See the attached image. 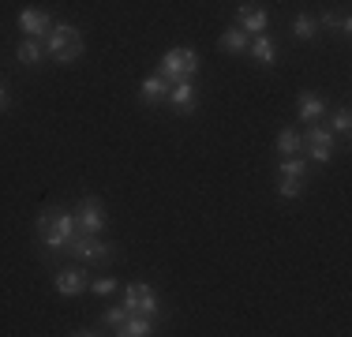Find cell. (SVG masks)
I'll return each mask as SVG.
<instances>
[{"instance_id":"6da1fadb","label":"cell","mask_w":352,"mask_h":337,"mask_svg":"<svg viewBox=\"0 0 352 337\" xmlns=\"http://www.w3.org/2000/svg\"><path fill=\"white\" fill-rule=\"evenodd\" d=\"M41 45H45V53L53 56L56 64H75L82 56V34H79V27H72V23H53L49 34L41 38Z\"/></svg>"},{"instance_id":"7a4b0ae2","label":"cell","mask_w":352,"mask_h":337,"mask_svg":"<svg viewBox=\"0 0 352 337\" xmlns=\"http://www.w3.org/2000/svg\"><path fill=\"white\" fill-rule=\"evenodd\" d=\"M34 229H38V240L45 243L49 251H64V243L75 236V217L60 214V210H41Z\"/></svg>"},{"instance_id":"3957f363","label":"cell","mask_w":352,"mask_h":337,"mask_svg":"<svg viewBox=\"0 0 352 337\" xmlns=\"http://www.w3.org/2000/svg\"><path fill=\"white\" fill-rule=\"evenodd\" d=\"M64 255H72L75 263H90V266L113 263V248H109L102 236H90V232H75L72 240L64 243Z\"/></svg>"},{"instance_id":"277c9868","label":"cell","mask_w":352,"mask_h":337,"mask_svg":"<svg viewBox=\"0 0 352 337\" xmlns=\"http://www.w3.org/2000/svg\"><path fill=\"white\" fill-rule=\"evenodd\" d=\"M195 72H199V53H195V49H188V45L169 49V53L157 61V75H165L169 83H176V79H191Z\"/></svg>"},{"instance_id":"5b68a950","label":"cell","mask_w":352,"mask_h":337,"mask_svg":"<svg viewBox=\"0 0 352 337\" xmlns=\"http://www.w3.org/2000/svg\"><path fill=\"white\" fill-rule=\"evenodd\" d=\"M304 150L307 157L318 165H326L333 157V150H338V139H333L330 128H322V124H307V135H304Z\"/></svg>"},{"instance_id":"8992f818","label":"cell","mask_w":352,"mask_h":337,"mask_svg":"<svg viewBox=\"0 0 352 337\" xmlns=\"http://www.w3.org/2000/svg\"><path fill=\"white\" fill-rule=\"evenodd\" d=\"M75 232H90V236H102L105 232V206L102 199H82L75 206Z\"/></svg>"},{"instance_id":"52a82bcc","label":"cell","mask_w":352,"mask_h":337,"mask_svg":"<svg viewBox=\"0 0 352 337\" xmlns=\"http://www.w3.org/2000/svg\"><path fill=\"white\" fill-rule=\"evenodd\" d=\"M53 289L60 292V296H79V292H87V289H90V277H87V270H82V263L56 270Z\"/></svg>"},{"instance_id":"ba28073f","label":"cell","mask_w":352,"mask_h":337,"mask_svg":"<svg viewBox=\"0 0 352 337\" xmlns=\"http://www.w3.org/2000/svg\"><path fill=\"white\" fill-rule=\"evenodd\" d=\"M124 307H128V311H139V315L157 318V292L150 289V285L135 281V285H128V289H124Z\"/></svg>"},{"instance_id":"9c48e42d","label":"cell","mask_w":352,"mask_h":337,"mask_svg":"<svg viewBox=\"0 0 352 337\" xmlns=\"http://www.w3.org/2000/svg\"><path fill=\"white\" fill-rule=\"evenodd\" d=\"M236 27L244 30L248 38H255V34H266V27H270V15H266L263 8H255V4H240Z\"/></svg>"},{"instance_id":"30bf717a","label":"cell","mask_w":352,"mask_h":337,"mask_svg":"<svg viewBox=\"0 0 352 337\" xmlns=\"http://www.w3.org/2000/svg\"><path fill=\"white\" fill-rule=\"evenodd\" d=\"M49 27H53V19H49V12H41V8H23L19 12V30L27 34V38H45Z\"/></svg>"},{"instance_id":"8fae6325","label":"cell","mask_w":352,"mask_h":337,"mask_svg":"<svg viewBox=\"0 0 352 337\" xmlns=\"http://www.w3.org/2000/svg\"><path fill=\"white\" fill-rule=\"evenodd\" d=\"M169 101L173 109H180V113H191V109L199 105V90H195V83L191 79H176L173 87H169Z\"/></svg>"},{"instance_id":"7c38bea8","label":"cell","mask_w":352,"mask_h":337,"mask_svg":"<svg viewBox=\"0 0 352 337\" xmlns=\"http://www.w3.org/2000/svg\"><path fill=\"white\" fill-rule=\"evenodd\" d=\"M154 326H157V318L139 315V311H128V318H124L113 334L116 337H150V334H154Z\"/></svg>"},{"instance_id":"4fadbf2b","label":"cell","mask_w":352,"mask_h":337,"mask_svg":"<svg viewBox=\"0 0 352 337\" xmlns=\"http://www.w3.org/2000/svg\"><path fill=\"white\" fill-rule=\"evenodd\" d=\"M248 53L255 56V64L274 67V64H278V41H274L270 34H255V38L248 41Z\"/></svg>"},{"instance_id":"5bb4252c","label":"cell","mask_w":352,"mask_h":337,"mask_svg":"<svg viewBox=\"0 0 352 337\" xmlns=\"http://www.w3.org/2000/svg\"><path fill=\"white\" fill-rule=\"evenodd\" d=\"M296 113L304 124H318V120H326V101L318 98L315 90H304V94L296 98Z\"/></svg>"},{"instance_id":"9a60e30c","label":"cell","mask_w":352,"mask_h":337,"mask_svg":"<svg viewBox=\"0 0 352 337\" xmlns=\"http://www.w3.org/2000/svg\"><path fill=\"white\" fill-rule=\"evenodd\" d=\"M169 87L173 83L165 79V75H146V79L139 83V98L146 101V105H157V101L169 98Z\"/></svg>"},{"instance_id":"2e32d148","label":"cell","mask_w":352,"mask_h":337,"mask_svg":"<svg viewBox=\"0 0 352 337\" xmlns=\"http://www.w3.org/2000/svg\"><path fill=\"white\" fill-rule=\"evenodd\" d=\"M248 34L240 30V27H229V30H221V38H217V45H221V53H244L248 49Z\"/></svg>"},{"instance_id":"e0dca14e","label":"cell","mask_w":352,"mask_h":337,"mask_svg":"<svg viewBox=\"0 0 352 337\" xmlns=\"http://www.w3.org/2000/svg\"><path fill=\"white\" fill-rule=\"evenodd\" d=\"M15 56L34 67V64H41V56H45V45H41V38H23L19 49H15Z\"/></svg>"},{"instance_id":"ac0fdd59","label":"cell","mask_w":352,"mask_h":337,"mask_svg":"<svg viewBox=\"0 0 352 337\" xmlns=\"http://www.w3.org/2000/svg\"><path fill=\"white\" fill-rule=\"evenodd\" d=\"M318 30H338L341 38H349V34H352V19H349V15H338V12H322V15H318Z\"/></svg>"},{"instance_id":"d6986e66","label":"cell","mask_w":352,"mask_h":337,"mask_svg":"<svg viewBox=\"0 0 352 337\" xmlns=\"http://www.w3.org/2000/svg\"><path fill=\"white\" fill-rule=\"evenodd\" d=\"M300 150H304V139H300V131L285 128V131L278 135V154L289 157V154H300Z\"/></svg>"},{"instance_id":"ffe728a7","label":"cell","mask_w":352,"mask_h":337,"mask_svg":"<svg viewBox=\"0 0 352 337\" xmlns=\"http://www.w3.org/2000/svg\"><path fill=\"white\" fill-rule=\"evenodd\" d=\"M292 34H296L300 41H315L318 19H315V15H296V19H292Z\"/></svg>"},{"instance_id":"44dd1931","label":"cell","mask_w":352,"mask_h":337,"mask_svg":"<svg viewBox=\"0 0 352 337\" xmlns=\"http://www.w3.org/2000/svg\"><path fill=\"white\" fill-rule=\"evenodd\" d=\"M281 176H292V180H304L307 176V162H304V154H289L281 162Z\"/></svg>"},{"instance_id":"7402d4cb","label":"cell","mask_w":352,"mask_h":337,"mask_svg":"<svg viewBox=\"0 0 352 337\" xmlns=\"http://www.w3.org/2000/svg\"><path fill=\"white\" fill-rule=\"evenodd\" d=\"M349 128H352V113H349V105L333 109V116H330V131H333V135H349Z\"/></svg>"},{"instance_id":"603a6c76","label":"cell","mask_w":352,"mask_h":337,"mask_svg":"<svg viewBox=\"0 0 352 337\" xmlns=\"http://www.w3.org/2000/svg\"><path fill=\"white\" fill-rule=\"evenodd\" d=\"M278 195H281V199H300V195H304V180H292V176H281Z\"/></svg>"},{"instance_id":"cb8c5ba5","label":"cell","mask_w":352,"mask_h":337,"mask_svg":"<svg viewBox=\"0 0 352 337\" xmlns=\"http://www.w3.org/2000/svg\"><path fill=\"white\" fill-rule=\"evenodd\" d=\"M116 289H120L116 277H98V281H90V292H98V296H113Z\"/></svg>"},{"instance_id":"d4e9b609","label":"cell","mask_w":352,"mask_h":337,"mask_svg":"<svg viewBox=\"0 0 352 337\" xmlns=\"http://www.w3.org/2000/svg\"><path fill=\"white\" fill-rule=\"evenodd\" d=\"M124 318H128V307H124V303H120V307H109L105 311V326H113V330L124 323Z\"/></svg>"},{"instance_id":"484cf974","label":"cell","mask_w":352,"mask_h":337,"mask_svg":"<svg viewBox=\"0 0 352 337\" xmlns=\"http://www.w3.org/2000/svg\"><path fill=\"white\" fill-rule=\"evenodd\" d=\"M8 105H12V98H8V87H4V83H0V113H4Z\"/></svg>"}]
</instances>
